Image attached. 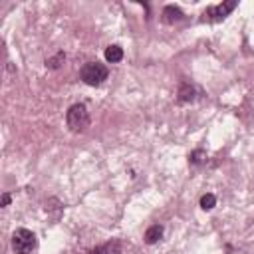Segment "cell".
Here are the masks:
<instances>
[{
  "mask_svg": "<svg viewBox=\"0 0 254 254\" xmlns=\"http://www.w3.org/2000/svg\"><path fill=\"white\" fill-rule=\"evenodd\" d=\"M202 157H204V153H202V151H194V153L189 157V161H190L192 165H198V163H202Z\"/></svg>",
  "mask_w": 254,
  "mask_h": 254,
  "instance_id": "obj_11",
  "label": "cell"
},
{
  "mask_svg": "<svg viewBox=\"0 0 254 254\" xmlns=\"http://www.w3.org/2000/svg\"><path fill=\"white\" fill-rule=\"evenodd\" d=\"M65 121H67V127L73 131V133H81L89 127V113H87V107L83 103H75L67 109L65 113Z\"/></svg>",
  "mask_w": 254,
  "mask_h": 254,
  "instance_id": "obj_1",
  "label": "cell"
},
{
  "mask_svg": "<svg viewBox=\"0 0 254 254\" xmlns=\"http://www.w3.org/2000/svg\"><path fill=\"white\" fill-rule=\"evenodd\" d=\"M8 204H10V194L4 192V194H2V206H8Z\"/></svg>",
  "mask_w": 254,
  "mask_h": 254,
  "instance_id": "obj_13",
  "label": "cell"
},
{
  "mask_svg": "<svg viewBox=\"0 0 254 254\" xmlns=\"http://www.w3.org/2000/svg\"><path fill=\"white\" fill-rule=\"evenodd\" d=\"M234 8H236V2H234V0H228V2H222V4H216V6L206 8L202 16H204V20H208V22H220V20H224Z\"/></svg>",
  "mask_w": 254,
  "mask_h": 254,
  "instance_id": "obj_4",
  "label": "cell"
},
{
  "mask_svg": "<svg viewBox=\"0 0 254 254\" xmlns=\"http://www.w3.org/2000/svg\"><path fill=\"white\" fill-rule=\"evenodd\" d=\"M181 18H183L181 8H177V6H165V10H163V20H165L167 24H175V22H179Z\"/></svg>",
  "mask_w": 254,
  "mask_h": 254,
  "instance_id": "obj_5",
  "label": "cell"
},
{
  "mask_svg": "<svg viewBox=\"0 0 254 254\" xmlns=\"http://www.w3.org/2000/svg\"><path fill=\"white\" fill-rule=\"evenodd\" d=\"M12 246L18 254H28L36 248V234L28 228H18L12 236Z\"/></svg>",
  "mask_w": 254,
  "mask_h": 254,
  "instance_id": "obj_3",
  "label": "cell"
},
{
  "mask_svg": "<svg viewBox=\"0 0 254 254\" xmlns=\"http://www.w3.org/2000/svg\"><path fill=\"white\" fill-rule=\"evenodd\" d=\"M161 236H163V226H161V224H153V226H149L147 232H145V242H147V244H155Z\"/></svg>",
  "mask_w": 254,
  "mask_h": 254,
  "instance_id": "obj_6",
  "label": "cell"
},
{
  "mask_svg": "<svg viewBox=\"0 0 254 254\" xmlns=\"http://www.w3.org/2000/svg\"><path fill=\"white\" fill-rule=\"evenodd\" d=\"M179 99L181 101H192L194 99V87L189 83H183L179 89Z\"/></svg>",
  "mask_w": 254,
  "mask_h": 254,
  "instance_id": "obj_9",
  "label": "cell"
},
{
  "mask_svg": "<svg viewBox=\"0 0 254 254\" xmlns=\"http://www.w3.org/2000/svg\"><path fill=\"white\" fill-rule=\"evenodd\" d=\"M81 79L87 83V85H99L107 79V67L103 64H97V62H89L81 67L79 71Z\"/></svg>",
  "mask_w": 254,
  "mask_h": 254,
  "instance_id": "obj_2",
  "label": "cell"
},
{
  "mask_svg": "<svg viewBox=\"0 0 254 254\" xmlns=\"http://www.w3.org/2000/svg\"><path fill=\"white\" fill-rule=\"evenodd\" d=\"M117 248H119L117 242H107V244L97 246L95 250H91V252H87V254H117Z\"/></svg>",
  "mask_w": 254,
  "mask_h": 254,
  "instance_id": "obj_8",
  "label": "cell"
},
{
  "mask_svg": "<svg viewBox=\"0 0 254 254\" xmlns=\"http://www.w3.org/2000/svg\"><path fill=\"white\" fill-rule=\"evenodd\" d=\"M214 204H216L214 194H210V192H208V194H202V196H200V206H202L204 210H210Z\"/></svg>",
  "mask_w": 254,
  "mask_h": 254,
  "instance_id": "obj_10",
  "label": "cell"
},
{
  "mask_svg": "<svg viewBox=\"0 0 254 254\" xmlns=\"http://www.w3.org/2000/svg\"><path fill=\"white\" fill-rule=\"evenodd\" d=\"M121 58H123V50H121L119 46H109V48L105 50V60H107V62L115 64V62H121Z\"/></svg>",
  "mask_w": 254,
  "mask_h": 254,
  "instance_id": "obj_7",
  "label": "cell"
},
{
  "mask_svg": "<svg viewBox=\"0 0 254 254\" xmlns=\"http://www.w3.org/2000/svg\"><path fill=\"white\" fill-rule=\"evenodd\" d=\"M60 60H64V54H62V52H60V54H58L56 58H52V60H50V62H48L46 65H50V67H58V65H60V64H58Z\"/></svg>",
  "mask_w": 254,
  "mask_h": 254,
  "instance_id": "obj_12",
  "label": "cell"
}]
</instances>
